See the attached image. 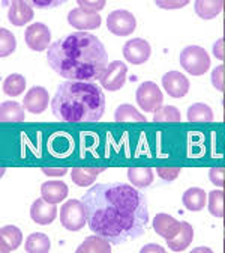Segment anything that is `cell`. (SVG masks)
Wrapping results in <instances>:
<instances>
[{
	"instance_id": "6da1fadb",
	"label": "cell",
	"mask_w": 225,
	"mask_h": 253,
	"mask_svg": "<svg viewBox=\"0 0 225 253\" xmlns=\"http://www.w3.org/2000/svg\"><path fill=\"white\" fill-rule=\"evenodd\" d=\"M81 201L90 231L111 244H123L144 235L149 223L146 196L129 184H95Z\"/></svg>"
},
{
	"instance_id": "7a4b0ae2",
	"label": "cell",
	"mask_w": 225,
	"mask_h": 253,
	"mask_svg": "<svg viewBox=\"0 0 225 253\" xmlns=\"http://www.w3.org/2000/svg\"><path fill=\"white\" fill-rule=\"evenodd\" d=\"M47 62L68 82H89L104 76L108 54L98 37L78 30L53 42L47 51Z\"/></svg>"
},
{
	"instance_id": "3957f363",
	"label": "cell",
	"mask_w": 225,
	"mask_h": 253,
	"mask_svg": "<svg viewBox=\"0 0 225 253\" xmlns=\"http://www.w3.org/2000/svg\"><path fill=\"white\" fill-rule=\"evenodd\" d=\"M105 112V95L90 82H63L51 100V113L63 122H96Z\"/></svg>"
},
{
	"instance_id": "277c9868",
	"label": "cell",
	"mask_w": 225,
	"mask_h": 253,
	"mask_svg": "<svg viewBox=\"0 0 225 253\" xmlns=\"http://www.w3.org/2000/svg\"><path fill=\"white\" fill-rule=\"evenodd\" d=\"M180 65L191 76H203L210 68V56L200 45H188L180 53Z\"/></svg>"
},
{
	"instance_id": "5b68a950",
	"label": "cell",
	"mask_w": 225,
	"mask_h": 253,
	"mask_svg": "<svg viewBox=\"0 0 225 253\" xmlns=\"http://www.w3.org/2000/svg\"><path fill=\"white\" fill-rule=\"evenodd\" d=\"M60 221L62 226L68 231L77 232L83 229L84 225L87 223V215L83 201L69 199L68 202L63 204V207L60 208Z\"/></svg>"
},
{
	"instance_id": "8992f818",
	"label": "cell",
	"mask_w": 225,
	"mask_h": 253,
	"mask_svg": "<svg viewBox=\"0 0 225 253\" xmlns=\"http://www.w3.org/2000/svg\"><path fill=\"white\" fill-rule=\"evenodd\" d=\"M137 104L141 107L143 112L152 113L156 112L164 103V93L159 89V86L153 82H144L140 84L135 93Z\"/></svg>"
},
{
	"instance_id": "52a82bcc",
	"label": "cell",
	"mask_w": 225,
	"mask_h": 253,
	"mask_svg": "<svg viewBox=\"0 0 225 253\" xmlns=\"http://www.w3.org/2000/svg\"><path fill=\"white\" fill-rule=\"evenodd\" d=\"M107 27L113 35L117 37H128L131 35L137 27V20L134 14L126 9H117L108 14L107 17Z\"/></svg>"
},
{
	"instance_id": "ba28073f",
	"label": "cell",
	"mask_w": 225,
	"mask_h": 253,
	"mask_svg": "<svg viewBox=\"0 0 225 253\" xmlns=\"http://www.w3.org/2000/svg\"><path fill=\"white\" fill-rule=\"evenodd\" d=\"M24 40L30 50L44 51L45 48H50L51 32L44 23H33L26 29Z\"/></svg>"
},
{
	"instance_id": "9c48e42d",
	"label": "cell",
	"mask_w": 225,
	"mask_h": 253,
	"mask_svg": "<svg viewBox=\"0 0 225 253\" xmlns=\"http://www.w3.org/2000/svg\"><path fill=\"white\" fill-rule=\"evenodd\" d=\"M126 74H128V67L120 60H114V62L108 63L107 71L99 79L101 86L105 90L116 92V90L122 89L123 84L126 83Z\"/></svg>"
},
{
	"instance_id": "30bf717a",
	"label": "cell",
	"mask_w": 225,
	"mask_h": 253,
	"mask_svg": "<svg viewBox=\"0 0 225 253\" xmlns=\"http://www.w3.org/2000/svg\"><path fill=\"white\" fill-rule=\"evenodd\" d=\"M122 51H123L125 59L129 63H132V65H141V63L149 60L152 54V47L146 40L134 38L125 42Z\"/></svg>"
},
{
	"instance_id": "8fae6325",
	"label": "cell",
	"mask_w": 225,
	"mask_h": 253,
	"mask_svg": "<svg viewBox=\"0 0 225 253\" xmlns=\"http://www.w3.org/2000/svg\"><path fill=\"white\" fill-rule=\"evenodd\" d=\"M48 103H50V95L47 89L42 86H33L26 93V97L23 100V107L30 113L39 115L45 112Z\"/></svg>"
},
{
	"instance_id": "7c38bea8",
	"label": "cell",
	"mask_w": 225,
	"mask_h": 253,
	"mask_svg": "<svg viewBox=\"0 0 225 253\" xmlns=\"http://www.w3.org/2000/svg\"><path fill=\"white\" fill-rule=\"evenodd\" d=\"M162 86L173 98H182L189 92V80L179 71H170L162 77Z\"/></svg>"
},
{
	"instance_id": "4fadbf2b",
	"label": "cell",
	"mask_w": 225,
	"mask_h": 253,
	"mask_svg": "<svg viewBox=\"0 0 225 253\" xmlns=\"http://www.w3.org/2000/svg\"><path fill=\"white\" fill-rule=\"evenodd\" d=\"M56 215H57L56 204H50L44 198L36 199L30 207V217L38 225H50V223H53Z\"/></svg>"
},
{
	"instance_id": "5bb4252c",
	"label": "cell",
	"mask_w": 225,
	"mask_h": 253,
	"mask_svg": "<svg viewBox=\"0 0 225 253\" xmlns=\"http://www.w3.org/2000/svg\"><path fill=\"white\" fill-rule=\"evenodd\" d=\"M68 23L81 32L93 30L101 26V17H99V14H90L80 8H75L68 14Z\"/></svg>"
},
{
	"instance_id": "9a60e30c",
	"label": "cell",
	"mask_w": 225,
	"mask_h": 253,
	"mask_svg": "<svg viewBox=\"0 0 225 253\" xmlns=\"http://www.w3.org/2000/svg\"><path fill=\"white\" fill-rule=\"evenodd\" d=\"M182 228V221H177L173 215L170 214H158L153 218V229L155 232L162 237L165 240H171L174 235H177V232Z\"/></svg>"
},
{
	"instance_id": "2e32d148",
	"label": "cell",
	"mask_w": 225,
	"mask_h": 253,
	"mask_svg": "<svg viewBox=\"0 0 225 253\" xmlns=\"http://www.w3.org/2000/svg\"><path fill=\"white\" fill-rule=\"evenodd\" d=\"M69 190L62 181H47L41 185V195L50 204H60L68 198Z\"/></svg>"
},
{
	"instance_id": "e0dca14e",
	"label": "cell",
	"mask_w": 225,
	"mask_h": 253,
	"mask_svg": "<svg viewBox=\"0 0 225 253\" xmlns=\"http://www.w3.org/2000/svg\"><path fill=\"white\" fill-rule=\"evenodd\" d=\"M8 18L14 26H24L33 18V8L23 0H15L9 6Z\"/></svg>"
},
{
	"instance_id": "ac0fdd59",
	"label": "cell",
	"mask_w": 225,
	"mask_h": 253,
	"mask_svg": "<svg viewBox=\"0 0 225 253\" xmlns=\"http://www.w3.org/2000/svg\"><path fill=\"white\" fill-rule=\"evenodd\" d=\"M23 240V234L17 226H3L0 229V250L3 253L14 252L17 247H20Z\"/></svg>"
},
{
	"instance_id": "d6986e66",
	"label": "cell",
	"mask_w": 225,
	"mask_h": 253,
	"mask_svg": "<svg viewBox=\"0 0 225 253\" xmlns=\"http://www.w3.org/2000/svg\"><path fill=\"white\" fill-rule=\"evenodd\" d=\"M182 202L186 210L189 211H201L206 207L207 202V195L203 188L198 187H192L183 193Z\"/></svg>"
},
{
	"instance_id": "ffe728a7",
	"label": "cell",
	"mask_w": 225,
	"mask_h": 253,
	"mask_svg": "<svg viewBox=\"0 0 225 253\" xmlns=\"http://www.w3.org/2000/svg\"><path fill=\"white\" fill-rule=\"evenodd\" d=\"M192 240H194V228L186 221H182L180 231L171 240H167V244L173 252H183L186 247H189Z\"/></svg>"
},
{
	"instance_id": "44dd1931",
	"label": "cell",
	"mask_w": 225,
	"mask_h": 253,
	"mask_svg": "<svg viewBox=\"0 0 225 253\" xmlns=\"http://www.w3.org/2000/svg\"><path fill=\"white\" fill-rule=\"evenodd\" d=\"M110 241L101 235H92L87 237L78 247H77V253H110L111 247H110Z\"/></svg>"
},
{
	"instance_id": "7402d4cb",
	"label": "cell",
	"mask_w": 225,
	"mask_h": 253,
	"mask_svg": "<svg viewBox=\"0 0 225 253\" xmlns=\"http://www.w3.org/2000/svg\"><path fill=\"white\" fill-rule=\"evenodd\" d=\"M195 14L203 20H212L221 14L224 9L222 0H197L195 2Z\"/></svg>"
},
{
	"instance_id": "603a6c76",
	"label": "cell",
	"mask_w": 225,
	"mask_h": 253,
	"mask_svg": "<svg viewBox=\"0 0 225 253\" xmlns=\"http://www.w3.org/2000/svg\"><path fill=\"white\" fill-rule=\"evenodd\" d=\"M104 168H74L71 170V178L72 181L80 185V187H89L95 182L101 172H104Z\"/></svg>"
},
{
	"instance_id": "cb8c5ba5",
	"label": "cell",
	"mask_w": 225,
	"mask_h": 253,
	"mask_svg": "<svg viewBox=\"0 0 225 253\" xmlns=\"http://www.w3.org/2000/svg\"><path fill=\"white\" fill-rule=\"evenodd\" d=\"M24 107L17 101H3L0 106V121L2 122H23Z\"/></svg>"
},
{
	"instance_id": "d4e9b609",
	"label": "cell",
	"mask_w": 225,
	"mask_h": 253,
	"mask_svg": "<svg viewBox=\"0 0 225 253\" xmlns=\"http://www.w3.org/2000/svg\"><path fill=\"white\" fill-rule=\"evenodd\" d=\"M51 243L50 238L42 232H35L26 240V252L27 253H47L50 252Z\"/></svg>"
},
{
	"instance_id": "484cf974",
	"label": "cell",
	"mask_w": 225,
	"mask_h": 253,
	"mask_svg": "<svg viewBox=\"0 0 225 253\" xmlns=\"http://www.w3.org/2000/svg\"><path fill=\"white\" fill-rule=\"evenodd\" d=\"M153 170L149 168H129L128 169V178L131 184L138 188L149 187L153 182Z\"/></svg>"
},
{
	"instance_id": "4316f807",
	"label": "cell",
	"mask_w": 225,
	"mask_h": 253,
	"mask_svg": "<svg viewBox=\"0 0 225 253\" xmlns=\"http://www.w3.org/2000/svg\"><path fill=\"white\" fill-rule=\"evenodd\" d=\"M213 119V110L204 103H195L188 109L189 122H212Z\"/></svg>"
},
{
	"instance_id": "83f0119b",
	"label": "cell",
	"mask_w": 225,
	"mask_h": 253,
	"mask_svg": "<svg viewBox=\"0 0 225 253\" xmlns=\"http://www.w3.org/2000/svg\"><path fill=\"white\" fill-rule=\"evenodd\" d=\"M114 119L117 122H146V116L141 115L134 106L122 104L114 112Z\"/></svg>"
},
{
	"instance_id": "f1b7e54d",
	"label": "cell",
	"mask_w": 225,
	"mask_h": 253,
	"mask_svg": "<svg viewBox=\"0 0 225 253\" xmlns=\"http://www.w3.org/2000/svg\"><path fill=\"white\" fill-rule=\"evenodd\" d=\"M26 89V79L21 74H11L3 82V92L9 97H18Z\"/></svg>"
},
{
	"instance_id": "f546056e",
	"label": "cell",
	"mask_w": 225,
	"mask_h": 253,
	"mask_svg": "<svg viewBox=\"0 0 225 253\" xmlns=\"http://www.w3.org/2000/svg\"><path fill=\"white\" fill-rule=\"evenodd\" d=\"M224 204H225V192L224 190H212L209 193V211L212 215L222 218L224 217Z\"/></svg>"
},
{
	"instance_id": "4dcf8cb0",
	"label": "cell",
	"mask_w": 225,
	"mask_h": 253,
	"mask_svg": "<svg viewBox=\"0 0 225 253\" xmlns=\"http://www.w3.org/2000/svg\"><path fill=\"white\" fill-rule=\"evenodd\" d=\"M0 41H2L0 42V56L2 57H6L15 51L17 41H15V37L12 32H9L5 27L0 29Z\"/></svg>"
},
{
	"instance_id": "1f68e13d",
	"label": "cell",
	"mask_w": 225,
	"mask_h": 253,
	"mask_svg": "<svg viewBox=\"0 0 225 253\" xmlns=\"http://www.w3.org/2000/svg\"><path fill=\"white\" fill-rule=\"evenodd\" d=\"M180 119L182 116H180L179 109L173 106H161L153 115L155 122H179Z\"/></svg>"
},
{
	"instance_id": "d6a6232c",
	"label": "cell",
	"mask_w": 225,
	"mask_h": 253,
	"mask_svg": "<svg viewBox=\"0 0 225 253\" xmlns=\"http://www.w3.org/2000/svg\"><path fill=\"white\" fill-rule=\"evenodd\" d=\"M78 6L80 9L90 12V14H98V11L105 8V0H98V2H89V0H78Z\"/></svg>"
},
{
	"instance_id": "836d02e7",
	"label": "cell",
	"mask_w": 225,
	"mask_h": 253,
	"mask_svg": "<svg viewBox=\"0 0 225 253\" xmlns=\"http://www.w3.org/2000/svg\"><path fill=\"white\" fill-rule=\"evenodd\" d=\"M180 168H158L156 169V173L159 175L161 179H164V181H174L177 179L179 173H180Z\"/></svg>"
},
{
	"instance_id": "e575fe53",
	"label": "cell",
	"mask_w": 225,
	"mask_h": 253,
	"mask_svg": "<svg viewBox=\"0 0 225 253\" xmlns=\"http://www.w3.org/2000/svg\"><path fill=\"white\" fill-rule=\"evenodd\" d=\"M209 179L216 187H225V170L222 168H212L209 170Z\"/></svg>"
},
{
	"instance_id": "d590c367",
	"label": "cell",
	"mask_w": 225,
	"mask_h": 253,
	"mask_svg": "<svg viewBox=\"0 0 225 253\" xmlns=\"http://www.w3.org/2000/svg\"><path fill=\"white\" fill-rule=\"evenodd\" d=\"M224 67L219 65L213 70L212 73V84L218 89V90H224Z\"/></svg>"
},
{
	"instance_id": "8d00e7d4",
	"label": "cell",
	"mask_w": 225,
	"mask_h": 253,
	"mask_svg": "<svg viewBox=\"0 0 225 253\" xmlns=\"http://www.w3.org/2000/svg\"><path fill=\"white\" fill-rule=\"evenodd\" d=\"M156 5L159 8H164V9H176V8H183L188 5V0H183V2H162V0H158Z\"/></svg>"
},
{
	"instance_id": "74e56055",
	"label": "cell",
	"mask_w": 225,
	"mask_h": 253,
	"mask_svg": "<svg viewBox=\"0 0 225 253\" xmlns=\"http://www.w3.org/2000/svg\"><path fill=\"white\" fill-rule=\"evenodd\" d=\"M66 169L65 168H42V173L48 175V176H63L66 175Z\"/></svg>"
},
{
	"instance_id": "f35d334b",
	"label": "cell",
	"mask_w": 225,
	"mask_h": 253,
	"mask_svg": "<svg viewBox=\"0 0 225 253\" xmlns=\"http://www.w3.org/2000/svg\"><path fill=\"white\" fill-rule=\"evenodd\" d=\"M222 45H224V40H218L216 44L213 45V54H215V57H218L221 60L225 57L224 56V51H222Z\"/></svg>"
},
{
	"instance_id": "ab89813d",
	"label": "cell",
	"mask_w": 225,
	"mask_h": 253,
	"mask_svg": "<svg viewBox=\"0 0 225 253\" xmlns=\"http://www.w3.org/2000/svg\"><path fill=\"white\" fill-rule=\"evenodd\" d=\"M33 5L38 8H56L60 6L62 2H33Z\"/></svg>"
},
{
	"instance_id": "60d3db41",
	"label": "cell",
	"mask_w": 225,
	"mask_h": 253,
	"mask_svg": "<svg viewBox=\"0 0 225 253\" xmlns=\"http://www.w3.org/2000/svg\"><path fill=\"white\" fill-rule=\"evenodd\" d=\"M141 252L144 253V252H164V249L162 247H159L158 244H147V246H144L143 249H141Z\"/></svg>"
},
{
	"instance_id": "b9f144b4",
	"label": "cell",
	"mask_w": 225,
	"mask_h": 253,
	"mask_svg": "<svg viewBox=\"0 0 225 253\" xmlns=\"http://www.w3.org/2000/svg\"><path fill=\"white\" fill-rule=\"evenodd\" d=\"M221 110H222V121H225V100L221 103Z\"/></svg>"
},
{
	"instance_id": "7bdbcfd3",
	"label": "cell",
	"mask_w": 225,
	"mask_h": 253,
	"mask_svg": "<svg viewBox=\"0 0 225 253\" xmlns=\"http://www.w3.org/2000/svg\"><path fill=\"white\" fill-rule=\"evenodd\" d=\"M224 220H225V204H224ZM224 225H225V221H224Z\"/></svg>"
},
{
	"instance_id": "ee69618b",
	"label": "cell",
	"mask_w": 225,
	"mask_h": 253,
	"mask_svg": "<svg viewBox=\"0 0 225 253\" xmlns=\"http://www.w3.org/2000/svg\"><path fill=\"white\" fill-rule=\"evenodd\" d=\"M224 252H225V243H224Z\"/></svg>"
},
{
	"instance_id": "f6af8a7d",
	"label": "cell",
	"mask_w": 225,
	"mask_h": 253,
	"mask_svg": "<svg viewBox=\"0 0 225 253\" xmlns=\"http://www.w3.org/2000/svg\"><path fill=\"white\" fill-rule=\"evenodd\" d=\"M224 8H225V2H224Z\"/></svg>"
}]
</instances>
